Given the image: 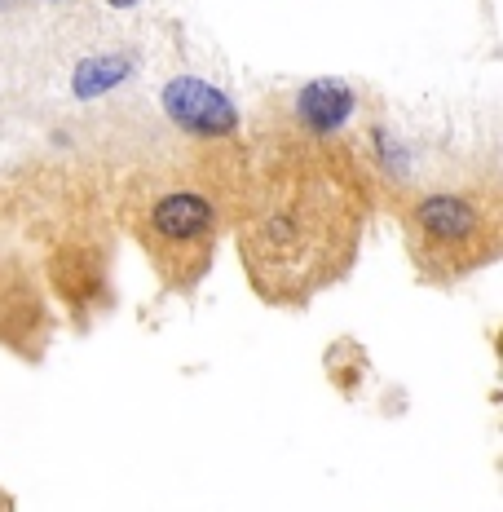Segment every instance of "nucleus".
<instances>
[{
  "label": "nucleus",
  "instance_id": "f257e3e1",
  "mask_svg": "<svg viewBox=\"0 0 503 512\" xmlns=\"http://www.w3.org/2000/svg\"><path fill=\"white\" fill-rule=\"evenodd\" d=\"M164 111L173 115V124L190 128V133H203V137L234 133V124H239L234 102L226 98V93L195 80V76H177L173 84H168L164 89Z\"/></svg>",
  "mask_w": 503,
  "mask_h": 512
},
{
  "label": "nucleus",
  "instance_id": "f03ea898",
  "mask_svg": "<svg viewBox=\"0 0 503 512\" xmlns=\"http://www.w3.org/2000/svg\"><path fill=\"white\" fill-rule=\"evenodd\" d=\"M151 226H155L159 239L195 243L199 234L212 230V208L203 204L199 195H168V199H159V204H155Z\"/></svg>",
  "mask_w": 503,
  "mask_h": 512
},
{
  "label": "nucleus",
  "instance_id": "7ed1b4c3",
  "mask_svg": "<svg viewBox=\"0 0 503 512\" xmlns=\"http://www.w3.org/2000/svg\"><path fill=\"white\" fill-rule=\"evenodd\" d=\"M296 111H301V120L309 128L331 133V128H340L353 115V93H349V84H340V80H314L301 89Z\"/></svg>",
  "mask_w": 503,
  "mask_h": 512
},
{
  "label": "nucleus",
  "instance_id": "20e7f679",
  "mask_svg": "<svg viewBox=\"0 0 503 512\" xmlns=\"http://www.w3.org/2000/svg\"><path fill=\"white\" fill-rule=\"evenodd\" d=\"M420 230L437 243H464L468 234L477 230V208L464 204V199H451V195H437V199H424L420 212H415Z\"/></svg>",
  "mask_w": 503,
  "mask_h": 512
},
{
  "label": "nucleus",
  "instance_id": "39448f33",
  "mask_svg": "<svg viewBox=\"0 0 503 512\" xmlns=\"http://www.w3.org/2000/svg\"><path fill=\"white\" fill-rule=\"evenodd\" d=\"M128 71H133L128 58H84L76 67L71 89H76V98H98V93H111L115 84H124Z\"/></svg>",
  "mask_w": 503,
  "mask_h": 512
},
{
  "label": "nucleus",
  "instance_id": "423d86ee",
  "mask_svg": "<svg viewBox=\"0 0 503 512\" xmlns=\"http://www.w3.org/2000/svg\"><path fill=\"white\" fill-rule=\"evenodd\" d=\"M111 5H133V0H111Z\"/></svg>",
  "mask_w": 503,
  "mask_h": 512
}]
</instances>
